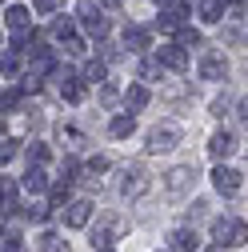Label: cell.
<instances>
[{
	"mask_svg": "<svg viewBox=\"0 0 248 252\" xmlns=\"http://www.w3.org/2000/svg\"><path fill=\"white\" fill-rule=\"evenodd\" d=\"M0 44H4V40H0Z\"/></svg>",
	"mask_w": 248,
	"mask_h": 252,
	"instance_id": "cell-45",
	"label": "cell"
},
{
	"mask_svg": "<svg viewBox=\"0 0 248 252\" xmlns=\"http://www.w3.org/2000/svg\"><path fill=\"white\" fill-rule=\"evenodd\" d=\"M60 180H64V184H72V180H76V160H72V156H68L64 164H60Z\"/></svg>",
	"mask_w": 248,
	"mask_h": 252,
	"instance_id": "cell-31",
	"label": "cell"
},
{
	"mask_svg": "<svg viewBox=\"0 0 248 252\" xmlns=\"http://www.w3.org/2000/svg\"><path fill=\"white\" fill-rule=\"evenodd\" d=\"M104 168H108V156H92V160H88V172H92V176L104 172Z\"/></svg>",
	"mask_w": 248,
	"mask_h": 252,
	"instance_id": "cell-36",
	"label": "cell"
},
{
	"mask_svg": "<svg viewBox=\"0 0 248 252\" xmlns=\"http://www.w3.org/2000/svg\"><path fill=\"white\" fill-rule=\"evenodd\" d=\"M48 216H52V204H32L28 208V220H36V224H44Z\"/></svg>",
	"mask_w": 248,
	"mask_h": 252,
	"instance_id": "cell-28",
	"label": "cell"
},
{
	"mask_svg": "<svg viewBox=\"0 0 248 252\" xmlns=\"http://www.w3.org/2000/svg\"><path fill=\"white\" fill-rule=\"evenodd\" d=\"M244 8H248V0H232V4H228V20H240Z\"/></svg>",
	"mask_w": 248,
	"mask_h": 252,
	"instance_id": "cell-35",
	"label": "cell"
},
{
	"mask_svg": "<svg viewBox=\"0 0 248 252\" xmlns=\"http://www.w3.org/2000/svg\"><path fill=\"white\" fill-rule=\"evenodd\" d=\"M28 16H32V12H28V8H20V4H12V8L4 12V20H8V28H12L16 36H24V32H28Z\"/></svg>",
	"mask_w": 248,
	"mask_h": 252,
	"instance_id": "cell-14",
	"label": "cell"
},
{
	"mask_svg": "<svg viewBox=\"0 0 248 252\" xmlns=\"http://www.w3.org/2000/svg\"><path fill=\"white\" fill-rule=\"evenodd\" d=\"M192 180H196V168L192 164H180V168H172L168 172V196H184V192H188V188H192Z\"/></svg>",
	"mask_w": 248,
	"mask_h": 252,
	"instance_id": "cell-6",
	"label": "cell"
},
{
	"mask_svg": "<svg viewBox=\"0 0 248 252\" xmlns=\"http://www.w3.org/2000/svg\"><path fill=\"white\" fill-rule=\"evenodd\" d=\"M124 48H132V52H144L148 48V28H124Z\"/></svg>",
	"mask_w": 248,
	"mask_h": 252,
	"instance_id": "cell-15",
	"label": "cell"
},
{
	"mask_svg": "<svg viewBox=\"0 0 248 252\" xmlns=\"http://www.w3.org/2000/svg\"><path fill=\"white\" fill-rule=\"evenodd\" d=\"M36 252H68V240H64V236H56V232H44L40 244H36Z\"/></svg>",
	"mask_w": 248,
	"mask_h": 252,
	"instance_id": "cell-19",
	"label": "cell"
},
{
	"mask_svg": "<svg viewBox=\"0 0 248 252\" xmlns=\"http://www.w3.org/2000/svg\"><path fill=\"white\" fill-rule=\"evenodd\" d=\"M196 232L192 228H172V236H168V252H196Z\"/></svg>",
	"mask_w": 248,
	"mask_h": 252,
	"instance_id": "cell-13",
	"label": "cell"
},
{
	"mask_svg": "<svg viewBox=\"0 0 248 252\" xmlns=\"http://www.w3.org/2000/svg\"><path fill=\"white\" fill-rule=\"evenodd\" d=\"M64 208H68V212H64V224H68V228H84L88 220H92V200H84V196H80V200H68Z\"/></svg>",
	"mask_w": 248,
	"mask_h": 252,
	"instance_id": "cell-8",
	"label": "cell"
},
{
	"mask_svg": "<svg viewBox=\"0 0 248 252\" xmlns=\"http://www.w3.org/2000/svg\"><path fill=\"white\" fill-rule=\"evenodd\" d=\"M100 252H112V248H100Z\"/></svg>",
	"mask_w": 248,
	"mask_h": 252,
	"instance_id": "cell-44",
	"label": "cell"
},
{
	"mask_svg": "<svg viewBox=\"0 0 248 252\" xmlns=\"http://www.w3.org/2000/svg\"><path fill=\"white\" fill-rule=\"evenodd\" d=\"M200 16L208 20V24H216L224 16V0H200Z\"/></svg>",
	"mask_w": 248,
	"mask_h": 252,
	"instance_id": "cell-21",
	"label": "cell"
},
{
	"mask_svg": "<svg viewBox=\"0 0 248 252\" xmlns=\"http://www.w3.org/2000/svg\"><path fill=\"white\" fill-rule=\"evenodd\" d=\"M212 184H216V192H224V196H236V192H240V172L220 164V168L212 172Z\"/></svg>",
	"mask_w": 248,
	"mask_h": 252,
	"instance_id": "cell-12",
	"label": "cell"
},
{
	"mask_svg": "<svg viewBox=\"0 0 248 252\" xmlns=\"http://www.w3.org/2000/svg\"><path fill=\"white\" fill-rule=\"evenodd\" d=\"M184 16H188V8H184V4H172V8L156 20V28H180V24H184Z\"/></svg>",
	"mask_w": 248,
	"mask_h": 252,
	"instance_id": "cell-17",
	"label": "cell"
},
{
	"mask_svg": "<svg viewBox=\"0 0 248 252\" xmlns=\"http://www.w3.org/2000/svg\"><path fill=\"white\" fill-rule=\"evenodd\" d=\"M108 132H112L116 140H124V136H132V132H136V120H132V116H116V120L108 124Z\"/></svg>",
	"mask_w": 248,
	"mask_h": 252,
	"instance_id": "cell-18",
	"label": "cell"
},
{
	"mask_svg": "<svg viewBox=\"0 0 248 252\" xmlns=\"http://www.w3.org/2000/svg\"><path fill=\"white\" fill-rule=\"evenodd\" d=\"M228 112V96H220V100H212V116H224Z\"/></svg>",
	"mask_w": 248,
	"mask_h": 252,
	"instance_id": "cell-39",
	"label": "cell"
},
{
	"mask_svg": "<svg viewBox=\"0 0 248 252\" xmlns=\"http://www.w3.org/2000/svg\"><path fill=\"white\" fill-rule=\"evenodd\" d=\"M64 200H68V184H64V180H56V184H52V208H56V204H64Z\"/></svg>",
	"mask_w": 248,
	"mask_h": 252,
	"instance_id": "cell-29",
	"label": "cell"
},
{
	"mask_svg": "<svg viewBox=\"0 0 248 252\" xmlns=\"http://www.w3.org/2000/svg\"><path fill=\"white\" fill-rule=\"evenodd\" d=\"M104 76H108V64H104V60H88V64H84V80L104 84Z\"/></svg>",
	"mask_w": 248,
	"mask_h": 252,
	"instance_id": "cell-22",
	"label": "cell"
},
{
	"mask_svg": "<svg viewBox=\"0 0 248 252\" xmlns=\"http://www.w3.org/2000/svg\"><path fill=\"white\" fill-rule=\"evenodd\" d=\"M228 76V60L220 52H204L200 56V80H224Z\"/></svg>",
	"mask_w": 248,
	"mask_h": 252,
	"instance_id": "cell-7",
	"label": "cell"
},
{
	"mask_svg": "<svg viewBox=\"0 0 248 252\" xmlns=\"http://www.w3.org/2000/svg\"><path fill=\"white\" fill-rule=\"evenodd\" d=\"M204 252H224V248H204Z\"/></svg>",
	"mask_w": 248,
	"mask_h": 252,
	"instance_id": "cell-42",
	"label": "cell"
},
{
	"mask_svg": "<svg viewBox=\"0 0 248 252\" xmlns=\"http://www.w3.org/2000/svg\"><path fill=\"white\" fill-rule=\"evenodd\" d=\"M236 120L248 124V100H236Z\"/></svg>",
	"mask_w": 248,
	"mask_h": 252,
	"instance_id": "cell-40",
	"label": "cell"
},
{
	"mask_svg": "<svg viewBox=\"0 0 248 252\" xmlns=\"http://www.w3.org/2000/svg\"><path fill=\"white\" fill-rule=\"evenodd\" d=\"M52 36H56V40H68V36H76V32H72V20H52Z\"/></svg>",
	"mask_w": 248,
	"mask_h": 252,
	"instance_id": "cell-26",
	"label": "cell"
},
{
	"mask_svg": "<svg viewBox=\"0 0 248 252\" xmlns=\"http://www.w3.org/2000/svg\"><path fill=\"white\" fill-rule=\"evenodd\" d=\"M104 4H120V0H104Z\"/></svg>",
	"mask_w": 248,
	"mask_h": 252,
	"instance_id": "cell-43",
	"label": "cell"
},
{
	"mask_svg": "<svg viewBox=\"0 0 248 252\" xmlns=\"http://www.w3.org/2000/svg\"><path fill=\"white\" fill-rule=\"evenodd\" d=\"M144 192H148V172L140 164H128L124 168V180H120V196L124 200H140Z\"/></svg>",
	"mask_w": 248,
	"mask_h": 252,
	"instance_id": "cell-3",
	"label": "cell"
},
{
	"mask_svg": "<svg viewBox=\"0 0 248 252\" xmlns=\"http://www.w3.org/2000/svg\"><path fill=\"white\" fill-rule=\"evenodd\" d=\"M156 64H160V68H172V72H180V68H188V52H184L180 44L156 48Z\"/></svg>",
	"mask_w": 248,
	"mask_h": 252,
	"instance_id": "cell-9",
	"label": "cell"
},
{
	"mask_svg": "<svg viewBox=\"0 0 248 252\" xmlns=\"http://www.w3.org/2000/svg\"><path fill=\"white\" fill-rule=\"evenodd\" d=\"M124 232H128V220H124V216H116V212H108V216H100L96 220V224H92V248H108L112 240H120Z\"/></svg>",
	"mask_w": 248,
	"mask_h": 252,
	"instance_id": "cell-2",
	"label": "cell"
},
{
	"mask_svg": "<svg viewBox=\"0 0 248 252\" xmlns=\"http://www.w3.org/2000/svg\"><path fill=\"white\" fill-rule=\"evenodd\" d=\"M32 8H36V12H40V16H48V12H52V8H56V0H32Z\"/></svg>",
	"mask_w": 248,
	"mask_h": 252,
	"instance_id": "cell-38",
	"label": "cell"
},
{
	"mask_svg": "<svg viewBox=\"0 0 248 252\" xmlns=\"http://www.w3.org/2000/svg\"><path fill=\"white\" fill-rule=\"evenodd\" d=\"M76 12H80V20H84V28H88L92 36H104V32H108V16H104L96 4H92V0H80Z\"/></svg>",
	"mask_w": 248,
	"mask_h": 252,
	"instance_id": "cell-5",
	"label": "cell"
},
{
	"mask_svg": "<svg viewBox=\"0 0 248 252\" xmlns=\"http://www.w3.org/2000/svg\"><path fill=\"white\" fill-rule=\"evenodd\" d=\"M124 104H128V112H140V108L148 104V88H144V84H132L128 92H124Z\"/></svg>",
	"mask_w": 248,
	"mask_h": 252,
	"instance_id": "cell-16",
	"label": "cell"
},
{
	"mask_svg": "<svg viewBox=\"0 0 248 252\" xmlns=\"http://www.w3.org/2000/svg\"><path fill=\"white\" fill-rule=\"evenodd\" d=\"M180 140V128L176 124H156V128L148 132V152H172Z\"/></svg>",
	"mask_w": 248,
	"mask_h": 252,
	"instance_id": "cell-4",
	"label": "cell"
},
{
	"mask_svg": "<svg viewBox=\"0 0 248 252\" xmlns=\"http://www.w3.org/2000/svg\"><path fill=\"white\" fill-rule=\"evenodd\" d=\"M16 104H20V92H16V88H12V92H4V96H0V108H4V112H12Z\"/></svg>",
	"mask_w": 248,
	"mask_h": 252,
	"instance_id": "cell-32",
	"label": "cell"
},
{
	"mask_svg": "<svg viewBox=\"0 0 248 252\" xmlns=\"http://www.w3.org/2000/svg\"><path fill=\"white\" fill-rule=\"evenodd\" d=\"M240 148V140L228 132V128H220V132H212V140H208V152L216 156V160H224V156H232Z\"/></svg>",
	"mask_w": 248,
	"mask_h": 252,
	"instance_id": "cell-10",
	"label": "cell"
},
{
	"mask_svg": "<svg viewBox=\"0 0 248 252\" xmlns=\"http://www.w3.org/2000/svg\"><path fill=\"white\" fill-rule=\"evenodd\" d=\"M24 152H28V168H40V164L48 160V148H44V144H36V140H32V144H28Z\"/></svg>",
	"mask_w": 248,
	"mask_h": 252,
	"instance_id": "cell-24",
	"label": "cell"
},
{
	"mask_svg": "<svg viewBox=\"0 0 248 252\" xmlns=\"http://www.w3.org/2000/svg\"><path fill=\"white\" fill-rule=\"evenodd\" d=\"M212 240H216V248H240V244H248V224L240 216H216Z\"/></svg>",
	"mask_w": 248,
	"mask_h": 252,
	"instance_id": "cell-1",
	"label": "cell"
},
{
	"mask_svg": "<svg viewBox=\"0 0 248 252\" xmlns=\"http://www.w3.org/2000/svg\"><path fill=\"white\" fill-rule=\"evenodd\" d=\"M116 96H120L116 84H104V88H100V104H108V108H112V104H116Z\"/></svg>",
	"mask_w": 248,
	"mask_h": 252,
	"instance_id": "cell-33",
	"label": "cell"
},
{
	"mask_svg": "<svg viewBox=\"0 0 248 252\" xmlns=\"http://www.w3.org/2000/svg\"><path fill=\"white\" fill-rule=\"evenodd\" d=\"M56 80H60V96H64V100H84V84H80V76L76 72H68V68H60L56 72Z\"/></svg>",
	"mask_w": 248,
	"mask_h": 252,
	"instance_id": "cell-11",
	"label": "cell"
},
{
	"mask_svg": "<svg viewBox=\"0 0 248 252\" xmlns=\"http://www.w3.org/2000/svg\"><path fill=\"white\" fill-rule=\"evenodd\" d=\"M24 188H28V192H44V188H48L44 168H28V172H24Z\"/></svg>",
	"mask_w": 248,
	"mask_h": 252,
	"instance_id": "cell-20",
	"label": "cell"
},
{
	"mask_svg": "<svg viewBox=\"0 0 248 252\" xmlns=\"http://www.w3.org/2000/svg\"><path fill=\"white\" fill-rule=\"evenodd\" d=\"M20 72V56L16 52H0V76H16Z\"/></svg>",
	"mask_w": 248,
	"mask_h": 252,
	"instance_id": "cell-23",
	"label": "cell"
},
{
	"mask_svg": "<svg viewBox=\"0 0 248 252\" xmlns=\"http://www.w3.org/2000/svg\"><path fill=\"white\" fill-rule=\"evenodd\" d=\"M176 44H180V48H196V44H200V32H196V28H180Z\"/></svg>",
	"mask_w": 248,
	"mask_h": 252,
	"instance_id": "cell-25",
	"label": "cell"
},
{
	"mask_svg": "<svg viewBox=\"0 0 248 252\" xmlns=\"http://www.w3.org/2000/svg\"><path fill=\"white\" fill-rule=\"evenodd\" d=\"M156 76H164V68L156 64V60H144L140 64V80H156Z\"/></svg>",
	"mask_w": 248,
	"mask_h": 252,
	"instance_id": "cell-27",
	"label": "cell"
},
{
	"mask_svg": "<svg viewBox=\"0 0 248 252\" xmlns=\"http://www.w3.org/2000/svg\"><path fill=\"white\" fill-rule=\"evenodd\" d=\"M152 4H160V8H172V0H152Z\"/></svg>",
	"mask_w": 248,
	"mask_h": 252,
	"instance_id": "cell-41",
	"label": "cell"
},
{
	"mask_svg": "<svg viewBox=\"0 0 248 252\" xmlns=\"http://www.w3.org/2000/svg\"><path fill=\"white\" fill-rule=\"evenodd\" d=\"M64 52H68V56H80V52H84V40H80V36H68V40H64Z\"/></svg>",
	"mask_w": 248,
	"mask_h": 252,
	"instance_id": "cell-34",
	"label": "cell"
},
{
	"mask_svg": "<svg viewBox=\"0 0 248 252\" xmlns=\"http://www.w3.org/2000/svg\"><path fill=\"white\" fill-rule=\"evenodd\" d=\"M0 252H24V248H20L16 236H4V240H0Z\"/></svg>",
	"mask_w": 248,
	"mask_h": 252,
	"instance_id": "cell-37",
	"label": "cell"
},
{
	"mask_svg": "<svg viewBox=\"0 0 248 252\" xmlns=\"http://www.w3.org/2000/svg\"><path fill=\"white\" fill-rule=\"evenodd\" d=\"M12 156H16V140H0V168H4Z\"/></svg>",
	"mask_w": 248,
	"mask_h": 252,
	"instance_id": "cell-30",
	"label": "cell"
}]
</instances>
